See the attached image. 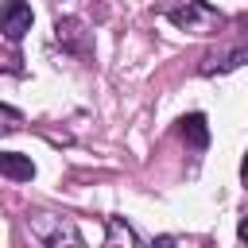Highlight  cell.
Returning <instances> with one entry per match:
<instances>
[{"instance_id":"cell-1","label":"cell","mask_w":248,"mask_h":248,"mask_svg":"<svg viewBox=\"0 0 248 248\" xmlns=\"http://www.w3.org/2000/svg\"><path fill=\"white\" fill-rule=\"evenodd\" d=\"M27 232H31V240H35L39 248H85L78 225L66 221V217H54V213H35V217H27Z\"/></svg>"},{"instance_id":"cell-2","label":"cell","mask_w":248,"mask_h":248,"mask_svg":"<svg viewBox=\"0 0 248 248\" xmlns=\"http://www.w3.org/2000/svg\"><path fill=\"white\" fill-rule=\"evenodd\" d=\"M0 31H4L8 39H23V35L31 31V4L8 0V4L0 8Z\"/></svg>"},{"instance_id":"cell-5","label":"cell","mask_w":248,"mask_h":248,"mask_svg":"<svg viewBox=\"0 0 248 248\" xmlns=\"http://www.w3.org/2000/svg\"><path fill=\"white\" fill-rule=\"evenodd\" d=\"M105 248H132V229L124 221H108V240Z\"/></svg>"},{"instance_id":"cell-3","label":"cell","mask_w":248,"mask_h":248,"mask_svg":"<svg viewBox=\"0 0 248 248\" xmlns=\"http://www.w3.org/2000/svg\"><path fill=\"white\" fill-rule=\"evenodd\" d=\"M0 174L12 182H31L35 178V163L19 151H0Z\"/></svg>"},{"instance_id":"cell-7","label":"cell","mask_w":248,"mask_h":248,"mask_svg":"<svg viewBox=\"0 0 248 248\" xmlns=\"http://www.w3.org/2000/svg\"><path fill=\"white\" fill-rule=\"evenodd\" d=\"M151 248H174V236H159V240H151Z\"/></svg>"},{"instance_id":"cell-6","label":"cell","mask_w":248,"mask_h":248,"mask_svg":"<svg viewBox=\"0 0 248 248\" xmlns=\"http://www.w3.org/2000/svg\"><path fill=\"white\" fill-rule=\"evenodd\" d=\"M16 128H19V112L0 105V132H16Z\"/></svg>"},{"instance_id":"cell-4","label":"cell","mask_w":248,"mask_h":248,"mask_svg":"<svg viewBox=\"0 0 248 248\" xmlns=\"http://www.w3.org/2000/svg\"><path fill=\"white\" fill-rule=\"evenodd\" d=\"M182 136H186L194 147H205V143H209V128H205V116H202V112H190V116H182Z\"/></svg>"}]
</instances>
